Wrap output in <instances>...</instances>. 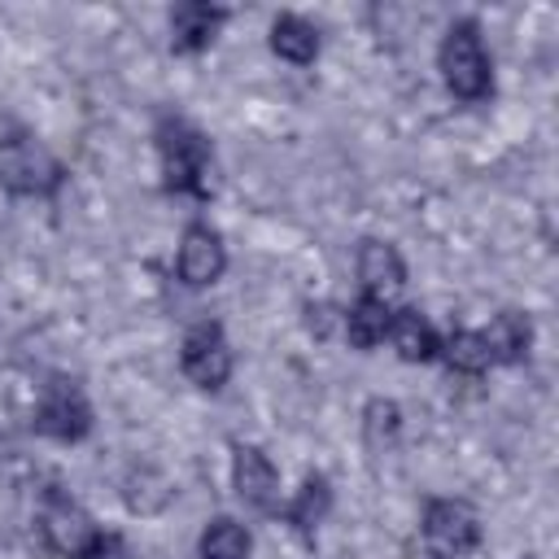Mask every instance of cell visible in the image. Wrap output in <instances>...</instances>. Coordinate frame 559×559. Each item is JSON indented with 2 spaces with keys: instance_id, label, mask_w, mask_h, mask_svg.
I'll return each instance as SVG.
<instances>
[{
  "instance_id": "obj_1",
  "label": "cell",
  "mask_w": 559,
  "mask_h": 559,
  "mask_svg": "<svg viewBox=\"0 0 559 559\" xmlns=\"http://www.w3.org/2000/svg\"><path fill=\"white\" fill-rule=\"evenodd\" d=\"M157 157H162V188L170 197H210V140L179 114L157 122Z\"/></svg>"
},
{
  "instance_id": "obj_2",
  "label": "cell",
  "mask_w": 559,
  "mask_h": 559,
  "mask_svg": "<svg viewBox=\"0 0 559 559\" xmlns=\"http://www.w3.org/2000/svg\"><path fill=\"white\" fill-rule=\"evenodd\" d=\"M437 70H441L445 87L467 105H476L493 92V66H489L476 17H459L445 26L441 48H437Z\"/></svg>"
},
{
  "instance_id": "obj_3",
  "label": "cell",
  "mask_w": 559,
  "mask_h": 559,
  "mask_svg": "<svg viewBox=\"0 0 559 559\" xmlns=\"http://www.w3.org/2000/svg\"><path fill=\"white\" fill-rule=\"evenodd\" d=\"M0 183L13 197H35V201H52L66 183V166L22 127H9L0 140Z\"/></svg>"
},
{
  "instance_id": "obj_4",
  "label": "cell",
  "mask_w": 559,
  "mask_h": 559,
  "mask_svg": "<svg viewBox=\"0 0 559 559\" xmlns=\"http://www.w3.org/2000/svg\"><path fill=\"white\" fill-rule=\"evenodd\" d=\"M419 533H424V546L432 559H463L480 546L485 528H480V515L472 502L463 498H432L424 507V520H419Z\"/></svg>"
},
{
  "instance_id": "obj_5",
  "label": "cell",
  "mask_w": 559,
  "mask_h": 559,
  "mask_svg": "<svg viewBox=\"0 0 559 559\" xmlns=\"http://www.w3.org/2000/svg\"><path fill=\"white\" fill-rule=\"evenodd\" d=\"M31 428L39 437H52V441H83L92 432V402L87 393L79 389V380L70 376H52L35 402V415H31Z\"/></svg>"
},
{
  "instance_id": "obj_6",
  "label": "cell",
  "mask_w": 559,
  "mask_h": 559,
  "mask_svg": "<svg viewBox=\"0 0 559 559\" xmlns=\"http://www.w3.org/2000/svg\"><path fill=\"white\" fill-rule=\"evenodd\" d=\"M179 367L197 389L218 393L231 376V345L223 336V323H214V319L192 323L183 332V345H179Z\"/></svg>"
},
{
  "instance_id": "obj_7",
  "label": "cell",
  "mask_w": 559,
  "mask_h": 559,
  "mask_svg": "<svg viewBox=\"0 0 559 559\" xmlns=\"http://www.w3.org/2000/svg\"><path fill=\"white\" fill-rule=\"evenodd\" d=\"M39 533H44V546L61 559H83L87 546L100 537V524L83 511V502H74L70 493H48L44 498V511H39Z\"/></svg>"
},
{
  "instance_id": "obj_8",
  "label": "cell",
  "mask_w": 559,
  "mask_h": 559,
  "mask_svg": "<svg viewBox=\"0 0 559 559\" xmlns=\"http://www.w3.org/2000/svg\"><path fill=\"white\" fill-rule=\"evenodd\" d=\"M231 485H236V498L262 515H280L284 502H280V472L275 463L258 450V445H245L236 441L231 445Z\"/></svg>"
},
{
  "instance_id": "obj_9",
  "label": "cell",
  "mask_w": 559,
  "mask_h": 559,
  "mask_svg": "<svg viewBox=\"0 0 559 559\" xmlns=\"http://www.w3.org/2000/svg\"><path fill=\"white\" fill-rule=\"evenodd\" d=\"M223 271H227L223 236L210 223H188L179 240V280L188 288H210L223 280Z\"/></svg>"
},
{
  "instance_id": "obj_10",
  "label": "cell",
  "mask_w": 559,
  "mask_h": 559,
  "mask_svg": "<svg viewBox=\"0 0 559 559\" xmlns=\"http://www.w3.org/2000/svg\"><path fill=\"white\" fill-rule=\"evenodd\" d=\"M231 13L223 4H205V0H183L170 9V48L179 57H197L214 44L218 26L227 22Z\"/></svg>"
},
{
  "instance_id": "obj_11",
  "label": "cell",
  "mask_w": 559,
  "mask_h": 559,
  "mask_svg": "<svg viewBox=\"0 0 559 559\" xmlns=\"http://www.w3.org/2000/svg\"><path fill=\"white\" fill-rule=\"evenodd\" d=\"M354 271H358L362 293L380 297V301H389L406 284V262H402L397 245H389V240H362L358 258H354Z\"/></svg>"
},
{
  "instance_id": "obj_12",
  "label": "cell",
  "mask_w": 559,
  "mask_h": 559,
  "mask_svg": "<svg viewBox=\"0 0 559 559\" xmlns=\"http://www.w3.org/2000/svg\"><path fill=\"white\" fill-rule=\"evenodd\" d=\"M480 336H485V349H489L493 367H515L533 349V319L520 314V310H498Z\"/></svg>"
},
{
  "instance_id": "obj_13",
  "label": "cell",
  "mask_w": 559,
  "mask_h": 559,
  "mask_svg": "<svg viewBox=\"0 0 559 559\" xmlns=\"http://www.w3.org/2000/svg\"><path fill=\"white\" fill-rule=\"evenodd\" d=\"M389 345L397 349L402 362H432L437 349H441V336H437V328L419 310H393V319H389Z\"/></svg>"
},
{
  "instance_id": "obj_14",
  "label": "cell",
  "mask_w": 559,
  "mask_h": 559,
  "mask_svg": "<svg viewBox=\"0 0 559 559\" xmlns=\"http://www.w3.org/2000/svg\"><path fill=\"white\" fill-rule=\"evenodd\" d=\"M389 319H393V306L380 301V297H358L345 314H341V332L354 349H376L384 336H389Z\"/></svg>"
},
{
  "instance_id": "obj_15",
  "label": "cell",
  "mask_w": 559,
  "mask_h": 559,
  "mask_svg": "<svg viewBox=\"0 0 559 559\" xmlns=\"http://www.w3.org/2000/svg\"><path fill=\"white\" fill-rule=\"evenodd\" d=\"M328 511H332V485H328V476L323 472H310L306 480H301V489H297V498L280 511L306 542H314V528L328 520Z\"/></svg>"
},
{
  "instance_id": "obj_16",
  "label": "cell",
  "mask_w": 559,
  "mask_h": 559,
  "mask_svg": "<svg viewBox=\"0 0 559 559\" xmlns=\"http://www.w3.org/2000/svg\"><path fill=\"white\" fill-rule=\"evenodd\" d=\"M271 52L293 66H310L319 57V26L306 22L301 13H280L271 22Z\"/></svg>"
},
{
  "instance_id": "obj_17",
  "label": "cell",
  "mask_w": 559,
  "mask_h": 559,
  "mask_svg": "<svg viewBox=\"0 0 559 559\" xmlns=\"http://www.w3.org/2000/svg\"><path fill=\"white\" fill-rule=\"evenodd\" d=\"M249 550H253V537L231 515H214L197 537V555L201 559H249Z\"/></svg>"
},
{
  "instance_id": "obj_18",
  "label": "cell",
  "mask_w": 559,
  "mask_h": 559,
  "mask_svg": "<svg viewBox=\"0 0 559 559\" xmlns=\"http://www.w3.org/2000/svg\"><path fill=\"white\" fill-rule=\"evenodd\" d=\"M437 358H445V367L459 371V376H485V371L493 367V362H489V349H485V336L472 332V328H454V332L441 341Z\"/></svg>"
},
{
  "instance_id": "obj_19",
  "label": "cell",
  "mask_w": 559,
  "mask_h": 559,
  "mask_svg": "<svg viewBox=\"0 0 559 559\" xmlns=\"http://www.w3.org/2000/svg\"><path fill=\"white\" fill-rule=\"evenodd\" d=\"M362 428H367V441H371L376 450L389 445V441L397 437V428H402V406L389 402V397H371L367 411H362Z\"/></svg>"
},
{
  "instance_id": "obj_20",
  "label": "cell",
  "mask_w": 559,
  "mask_h": 559,
  "mask_svg": "<svg viewBox=\"0 0 559 559\" xmlns=\"http://www.w3.org/2000/svg\"><path fill=\"white\" fill-rule=\"evenodd\" d=\"M83 559H131V550H127L122 533H109V528H100V537L87 546V555H83Z\"/></svg>"
},
{
  "instance_id": "obj_21",
  "label": "cell",
  "mask_w": 559,
  "mask_h": 559,
  "mask_svg": "<svg viewBox=\"0 0 559 559\" xmlns=\"http://www.w3.org/2000/svg\"><path fill=\"white\" fill-rule=\"evenodd\" d=\"M332 314H336V310H332V306H323V301H319V306H306V323H310V332L328 336V328H332Z\"/></svg>"
}]
</instances>
